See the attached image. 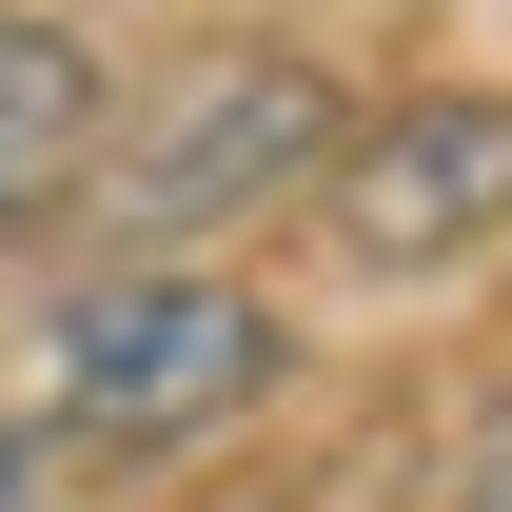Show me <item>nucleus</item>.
<instances>
[{
	"label": "nucleus",
	"mask_w": 512,
	"mask_h": 512,
	"mask_svg": "<svg viewBox=\"0 0 512 512\" xmlns=\"http://www.w3.org/2000/svg\"><path fill=\"white\" fill-rule=\"evenodd\" d=\"M256 394H276V316L237 276H197V256H119V276H79L40 316V414L79 453H178L217 414H256Z\"/></svg>",
	"instance_id": "f257e3e1"
},
{
	"label": "nucleus",
	"mask_w": 512,
	"mask_h": 512,
	"mask_svg": "<svg viewBox=\"0 0 512 512\" xmlns=\"http://www.w3.org/2000/svg\"><path fill=\"white\" fill-rule=\"evenodd\" d=\"M335 79L316 60H276V40H237V60H197L178 99H138L119 119V158H99V237L119 256H197L217 217H256V197H296V178H335Z\"/></svg>",
	"instance_id": "f03ea898"
},
{
	"label": "nucleus",
	"mask_w": 512,
	"mask_h": 512,
	"mask_svg": "<svg viewBox=\"0 0 512 512\" xmlns=\"http://www.w3.org/2000/svg\"><path fill=\"white\" fill-rule=\"evenodd\" d=\"M335 256L355 276H453V256H493L512 237V99L493 79H453V99H394V119L335 138V178H316Z\"/></svg>",
	"instance_id": "7ed1b4c3"
},
{
	"label": "nucleus",
	"mask_w": 512,
	"mask_h": 512,
	"mask_svg": "<svg viewBox=\"0 0 512 512\" xmlns=\"http://www.w3.org/2000/svg\"><path fill=\"white\" fill-rule=\"evenodd\" d=\"M79 158H99V60L60 20H0V256L40 197H79Z\"/></svg>",
	"instance_id": "20e7f679"
},
{
	"label": "nucleus",
	"mask_w": 512,
	"mask_h": 512,
	"mask_svg": "<svg viewBox=\"0 0 512 512\" xmlns=\"http://www.w3.org/2000/svg\"><path fill=\"white\" fill-rule=\"evenodd\" d=\"M453 512H512V414H493L473 453H453Z\"/></svg>",
	"instance_id": "39448f33"
},
{
	"label": "nucleus",
	"mask_w": 512,
	"mask_h": 512,
	"mask_svg": "<svg viewBox=\"0 0 512 512\" xmlns=\"http://www.w3.org/2000/svg\"><path fill=\"white\" fill-rule=\"evenodd\" d=\"M0 512H60V473H40V434H0Z\"/></svg>",
	"instance_id": "423d86ee"
}]
</instances>
